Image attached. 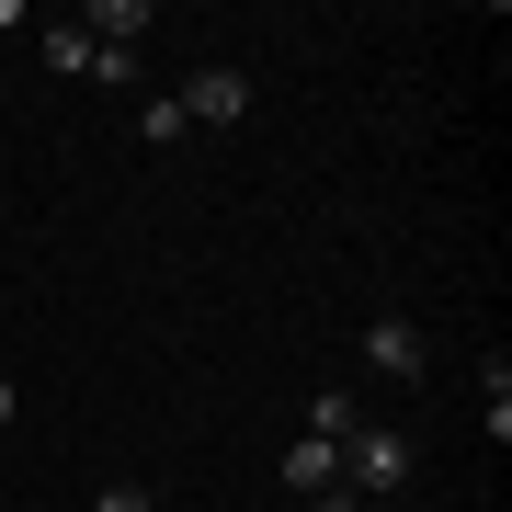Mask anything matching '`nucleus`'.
Masks as SVG:
<instances>
[{"instance_id": "f257e3e1", "label": "nucleus", "mask_w": 512, "mask_h": 512, "mask_svg": "<svg viewBox=\"0 0 512 512\" xmlns=\"http://www.w3.org/2000/svg\"><path fill=\"white\" fill-rule=\"evenodd\" d=\"M399 478H410V444L387 433V421H365V433L342 444V490H353V501H376V490H399Z\"/></svg>"}, {"instance_id": "f03ea898", "label": "nucleus", "mask_w": 512, "mask_h": 512, "mask_svg": "<svg viewBox=\"0 0 512 512\" xmlns=\"http://www.w3.org/2000/svg\"><path fill=\"white\" fill-rule=\"evenodd\" d=\"M171 103H183V126H239L251 114V69H194Z\"/></svg>"}, {"instance_id": "7ed1b4c3", "label": "nucleus", "mask_w": 512, "mask_h": 512, "mask_svg": "<svg viewBox=\"0 0 512 512\" xmlns=\"http://www.w3.org/2000/svg\"><path fill=\"white\" fill-rule=\"evenodd\" d=\"M365 365H376V376H399V387H410L421 365H433V342H421V319H376V330H365Z\"/></svg>"}, {"instance_id": "20e7f679", "label": "nucleus", "mask_w": 512, "mask_h": 512, "mask_svg": "<svg viewBox=\"0 0 512 512\" xmlns=\"http://www.w3.org/2000/svg\"><path fill=\"white\" fill-rule=\"evenodd\" d=\"M285 490H342V444H330V433H296L285 444Z\"/></svg>"}, {"instance_id": "39448f33", "label": "nucleus", "mask_w": 512, "mask_h": 512, "mask_svg": "<svg viewBox=\"0 0 512 512\" xmlns=\"http://www.w3.org/2000/svg\"><path fill=\"white\" fill-rule=\"evenodd\" d=\"M80 35H92V46H114V57H137V35H148V0H92V12H80Z\"/></svg>"}, {"instance_id": "423d86ee", "label": "nucleus", "mask_w": 512, "mask_h": 512, "mask_svg": "<svg viewBox=\"0 0 512 512\" xmlns=\"http://www.w3.org/2000/svg\"><path fill=\"white\" fill-rule=\"evenodd\" d=\"M308 433L353 444V433H365V399H353V387H319V399H308Z\"/></svg>"}, {"instance_id": "0eeeda50", "label": "nucleus", "mask_w": 512, "mask_h": 512, "mask_svg": "<svg viewBox=\"0 0 512 512\" xmlns=\"http://www.w3.org/2000/svg\"><path fill=\"white\" fill-rule=\"evenodd\" d=\"M137 137H148V148H183L194 126H183V103H171V92H148V103H137Z\"/></svg>"}, {"instance_id": "6e6552de", "label": "nucleus", "mask_w": 512, "mask_h": 512, "mask_svg": "<svg viewBox=\"0 0 512 512\" xmlns=\"http://www.w3.org/2000/svg\"><path fill=\"white\" fill-rule=\"evenodd\" d=\"M46 69H69V80H92V35H80V23H46Z\"/></svg>"}, {"instance_id": "1a4fd4ad", "label": "nucleus", "mask_w": 512, "mask_h": 512, "mask_svg": "<svg viewBox=\"0 0 512 512\" xmlns=\"http://www.w3.org/2000/svg\"><path fill=\"white\" fill-rule=\"evenodd\" d=\"M478 399H490V444L512 433V365H501V353H490V376H478Z\"/></svg>"}, {"instance_id": "9d476101", "label": "nucleus", "mask_w": 512, "mask_h": 512, "mask_svg": "<svg viewBox=\"0 0 512 512\" xmlns=\"http://www.w3.org/2000/svg\"><path fill=\"white\" fill-rule=\"evenodd\" d=\"M92 512H160V501H148V490H103Z\"/></svg>"}, {"instance_id": "9b49d317", "label": "nucleus", "mask_w": 512, "mask_h": 512, "mask_svg": "<svg viewBox=\"0 0 512 512\" xmlns=\"http://www.w3.org/2000/svg\"><path fill=\"white\" fill-rule=\"evenodd\" d=\"M308 512H376V501H353V490H308Z\"/></svg>"}, {"instance_id": "f8f14e48", "label": "nucleus", "mask_w": 512, "mask_h": 512, "mask_svg": "<svg viewBox=\"0 0 512 512\" xmlns=\"http://www.w3.org/2000/svg\"><path fill=\"white\" fill-rule=\"evenodd\" d=\"M12 410H23V387H12V376H0V421H12Z\"/></svg>"}]
</instances>
